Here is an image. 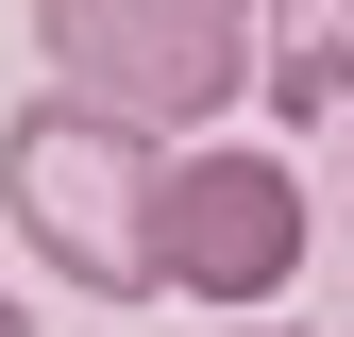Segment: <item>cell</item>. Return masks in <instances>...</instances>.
<instances>
[{"label":"cell","instance_id":"1","mask_svg":"<svg viewBox=\"0 0 354 337\" xmlns=\"http://www.w3.org/2000/svg\"><path fill=\"white\" fill-rule=\"evenodd\" d=\"M152 202H169V152L136 135V118L51 102V84L0 118V220L51 253L68 287H102V304H152Z\"/></svg>","mask_w":354,"mask_h":337},{"label":"cell","instance_id":"2","mask_svg":"<svg viewBox=\"0 0 354 337\" xmlns=\"http://www.w3.org/2000/svg\"><path fill=\"white\" fill-rule=\"evenodd\" d=\"M34 51H51V102H102L136 135L203 152V118L253 84V0H34Z\"/></svg>","mask_w":354,"mask_h":337},{"label":"cell","instance_id":"3","mask_svg":"<svg viewBox=\"0 0 354 337\" xmlns=\"http://www.w3.org/2000/svg\"><path fill=\"white\" fill-rule=\"evenodd\" d=\"M304 168L287 152H236V135H203V152H169V202H152V287L169 304H219V320H270L287 287H304Z\"/></svg>","mask_w":354,"mask_h":337},{"label":"cell","instance_id":"4","mask_svg":"<svg viewBox=\"0 0 354 337\" xmlns=\"http://www.w3.org/2000/svg\"><path fill=\"white\" fill-rule=\"evenodd\" d=\"M253 84H270L287 118H337L354 102V0H270V17H253Z\"/></svg>","mask_w":354,"mask_h":337},{"label":"cell","instance_id":"5","mask_svg":"<svg viewBox=\"0 0 354 337\" xmlns=\"http://www.w3.org/2000/svg\"><path fill=\"white\" fill-rule=\"evenodd\" d=\"M0 337H34V304H17V287H0Z\"/></svg>","mask_w":354,"mask_h":337},{"label":"cell","instance_id":"6","mask_svg":"<svg viewBox=\"0 0 354 337\" xmlns=\"http://www.w3.org/2000/svg\"><path fill=\"white\" fill-rule=\"evenodd\" d=\"M236 337H287V320H236Z\"/></svg>","mask_w":354,"mask_h":337}]
</instances>
